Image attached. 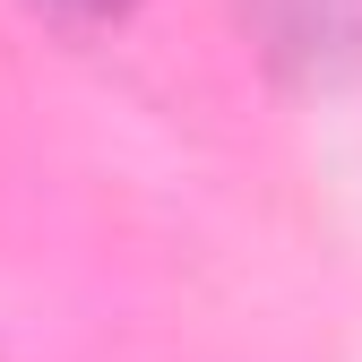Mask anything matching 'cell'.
I'll return each instance as SVG.
<instances>
[{
    "instance_id": "1",
    "label": "cell",
    "mask_w": 362,
    "mask_h": 362,
    "mask_svg": "<svg viewBox=\"0 0 362 362\" xmlns=\"http://www.w3.org/2000/svg\"><path fill=\"white\" fill-rule=\"evenodd\" d=\"M233 26L293 95L362 86V0H233Z\"/></svg>"
},
{
    "instance_id": "2",
    "label": "cell",
    "mask_w": 362,
    "mask_h": 362,
    "mask_svg": "<svg viewBox=\"0 0 362 362\" xmlns=\"http://www.w3.org/2000/svg\"><path fill=\"white\" fill-rule=\"evenodd\" d=\"M35 9H52V18H69V26H121L139 0H35Z\"/></svg>"
}]
</instances>
